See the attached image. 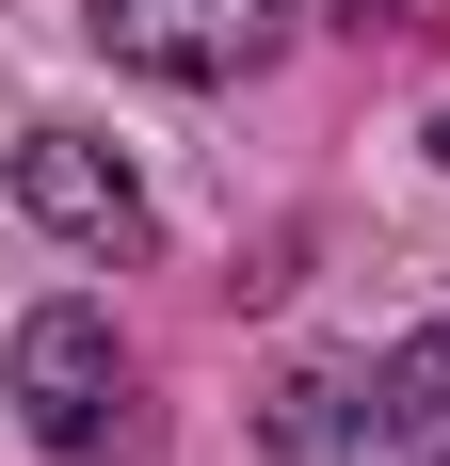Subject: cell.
I'll list each match as a JSON object with an SVG mask.
<instances>
[{
  "label": "cell",
  "instance_id": "6da1fadb",
  "mask_svg": "<svg viewBox=\"0 0 450 466\" xmlns=\"http://www.w3.org/2000/svg\"><path fill=\"white\" fill-rule=\"evenodd\" d=\"M0 386H16V419H33L65 466H113V451H145V402H129V338H113V306H81V289L16 322Z\"/></svg>",
  "mask_w": 450,
  "mask_h": 466
},
{
  "label": "cell",
  "instance_id": "7a4b0ae2",
  "mask_svg": "<svg viewBox=\"0 0 450 466\" xmlns=\"http://www.w3.org/2000/svg\"><path fill=\"white\" fill-rule=\"evenodd\" d=\"M97 48L145 65V81H258L273 33H290V0H81Z\"/></svg>",
  "mask_w": 450,
  "mask_h": 466
},
{
  "label": "cell",
  "instance_id": "3957f363",
  "mask_svg": "<svg viewBox=\"0 0 450 466\" xmlns=\"http://www.w3.org/2000/svg\"><path fill=\"white\" fill-rule=\"evenodd\" d=\"M16 209H33L65 258H145V177L97 129H33L16 145Z\"/></svg>",
  "mask_w": 450,
  "mask_h": 466
},
{
  "label": "cell",
  "instance_id": "277c9868",
  "mask_svg": "<svg viewBox=\"0 0 450 466\" xmlns=\"http://www.w3.org/2000/svg\"><path fill=\"white\" fill-rule=\"evenodd\" d=\"M370 419H386V451H403V466H450V322H418L403 354H386Z\"/></svg>",
  "mask_w": 450,
  "mask_h": 466
},
{
  "label": "cell",
  "instance_id": "5b68a950",
  "mask_svg": "<svg viewBox=\"0 0 450 466\" xmlns=\"http://www.w3.org/2000/svg\"><path fill=\"white\" fill-rule=\"evenodd\" d=\"M338 16H354V33H403V16H418V0H338Z\"/></svg>",
  "mask_w": 450,
  "mask_h": 466
},
{
  "label": "cell",
  "instance_id": "8992f818",
  "mask_svg": "<svg viewBox=\"0 0 450 466\" xmlns=\"http://www.w3.org/2000/svg\"><path fill=\"white\" fill-rule=\"evenodd\" d=\"M435 161H450V113H435Z\"/></svg>",
  "mask_w": 450,
  "mask_h": 466
}]
</instances>
